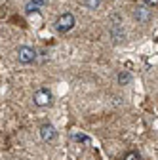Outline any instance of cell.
I'll use <instances>...</instances> for the list:
<instances>
[{"instance_id": "1", "label": "cell", "mask_w": 158, "mask_h": 160, "mask_svg": "<svg viewBox=\"0 0 158 160\" xmlns=\"http://www.w3.org/2000/svg\"><path fill=\"white\" fill-rule=\"evenodd\" d=\"M74 25H76V19H74V15L69 13V12L61 13V15L55 19V31H57V32H61V34L69 32Z\"/></svg>"}, {"instance_id": "2", "label": "cell", "mask_w": 158, "mask_h": 160, "mask_svg": "<svg viewBox=\"0 0 158 160\" xmlns=\"http://www.w3.org/2000/svg\"><path fill=\"white\" fill-rule=\"evenodd\" d=\"M36 59V50L32 46H19L17 48V61L23 63V65H29Z\"/></svg>"}, {"instance_id": "3", "label": "cell", "mask_w": 158, "mask_h": 160, "mask_svg": "<svg viewBox=\"0 0 158 160\" xmlns=\"http://www.w3.org/2000/svg\"><path fill=\"white\" fill-rule=\"evenodd\" d=\"M32 101L36 107H48L52 103V92L48 88H38L32 95Z\"/></svg>"}, {"instance_id": "4", "label": "cell", "mask_w": 158, "mask_h": 160, "mask_svg": "<svg viewBox=\"0 0 158 160\" xmlns=\"http://www.w3.org/2000/svg\"><path fill=\"white\" fill-rule=\"evenodd\" d=\"M40 137H42V141H46V143H52V141H55V137H57V130L50 124V122H46V124H42L40 126Z\"/></svg>"}, {"instance_id": "5", "label": "cell", "mask_w": 158, "mask_h": 160, "mask_svg": "<svg viewBox=\"0 0 158 160\" xmlns=\"http://www.w3.org/2000/svg\"><path fill=\"white\" fill-rule=\"evenodd\" d=\"M133 15H135V19L139 23H147L149 19H151V10H147L145 6H141V8H137L135 12H133Z\"/></svg>"}, {"instance_id": "6", "label": "cell", "mask_w": 158, "mask_h": 160, "mask_svg": "<svg viewBox=\"0 0 158 160\" xmlns=\"http://www.w3.org/2000/svg\"><path fill=\"white\" fill-rule=\"evenodd\" d=\"M130 82H131V74L128 71H120V72H118V84H120V86H128Z\"/></svg>"}, {"instance_id": "7", "label": "cell", "mask_w": 158, "mask_h": 160, "mask_svg": "<svg viewBox=\"0 0 158 160\" xmlns=\"http://www.w3.org/2000/svg\"><path fill=\"white\" fill-rule=\"evenodd\" d=\"M111 32H112V38H114V42H122V40L126 38V32H124L120 27H118V25H114Z\"/></svg>"}, {"instance_id": "8", "label": "cell", "mask_w": 158, "mask_h": 160, "mask_svg": "<svg viewBox=\"0 0 158 160\" xmlns=\"http://www.w3.org/2000/svg\"><path fill=\"white\" fill-rule=\"evenodd\" d=\"M84 4H86L90 10H97V8L103 4V0H84Z\"/></svg>"}, {"instance_id": "9", "label": "cell", "mask_w": 158, "mask_h": 160, "mask_svg": "<svg viewBox=\"0 0 158 160\" xmlns=\"http://www.w3.org/2000/svg\"><path fill=\"white\" fill-rule=\"evenodd\" d=\"M38 4H44V0H36V2H29L25 10H27L29 13H31V12H38Z\"/></svg>"}, {"instance_id": "10", "label": "cell", "mask_w": 158, "mask_h": 160, "mask_svg": "<svg viewBox=\"0 0 158 160\" xmlns=\"http://www.w3.org/2000/svg\"><path fill=\"white\" fill-rule=\"evenodd\" d=\"M71 137L74 139V141H82V143H90V137H86L84 133H72Z\"/></svg>"}, {"instance_id": "11", "label": "cell", "mask_w": 158, "mask_h": 160, "mask_svg": "<svg viewBox=\"0 0 158 160\" xmlns=\"http://www.w3.org/2000/svg\"><path fill=\"white\" fill-rule=\"evenodd\" d=\"M124 160H141V156H139V152L130 151V152H126V154H124Z\"/></svg>"}, {"instance_id": "12", "label": "cell", "mask_w": 158, "mask_h": 160, "mask_svg": "<svg viewBox=\"0 0 158 160\" xmlns=\"http://www.w3.org/2000/svg\"><path fill=\"white\" fill-rule=\"evenodd\" d=\"M145 4H147V6H152V8H156L158 0H145Z\"/></svg>"}]
</instances>
